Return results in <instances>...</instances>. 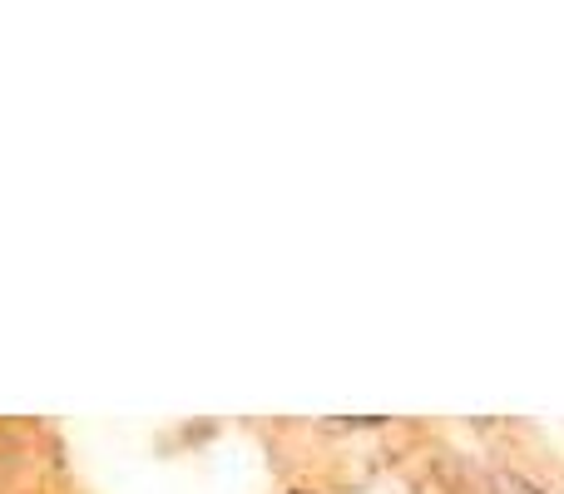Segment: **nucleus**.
I'll list each match as a JSON object with an SVG mask.
<instances>
[]
</instances>
